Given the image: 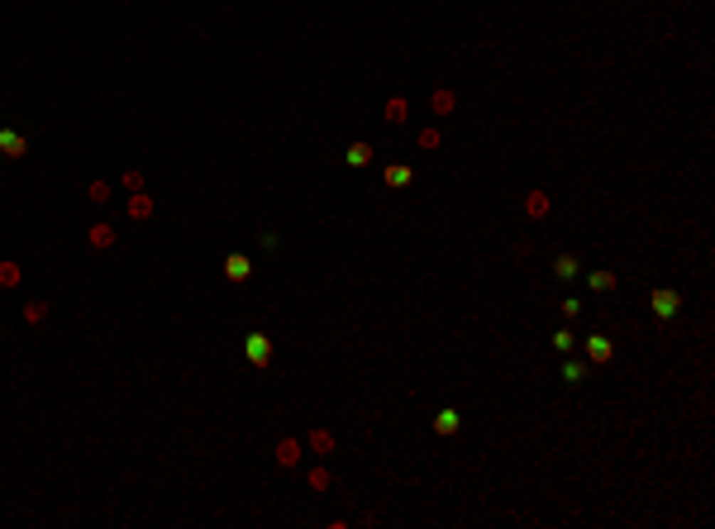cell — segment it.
I'll use <instances>...</instances> for the list:
<instances>
[{
  "instance_id": "obj_20",
  "label": "cell",
  "mask_w": 715,
  "mask_h": 529,
  "mask_svg": "<svg viewBox=\"0 0 715 529\" xmlns=\"http://www.w3.org/2000/svg\"><path fill=\"white\" fill-rule=\"evenodd\" d=\"M86 196H91V201H95V205H105V201H110V181H91V186H86Z\"/></svg>"
},
{
  "instance_id": "obj_22",
  "label": "cell",
  "mask_w": 715,
  "mask_h": 529,
  "mask_svg": "<svg viewBox=\"0 0 715 529\" xmlns=\"http://www.w3.org/2000/svg\"><path fill=\"white\" fill-rule=\"evenodd\" d=\"M582 372H587V368H582V363H572V358H568V363H563V382H572V386H577V382H582Z\"/></svg>"
},
{
  "instance_id": "obj_25",
  "label": "cell",
  "mask_w": 715,
  "mask_h": 529,
  "mask_svg": "<svg viewBox=\"0 0 715 529\" xmlns=\"http://www.w3.org/2000/svg\"><path fill=\"white\" fill-rule=\"evenodd\" d=\"M125 191H143V172H125Z\"/></svg>"
},
{
  "instance_id": "obj_14",
  "label": "cell",
  "mask_w": 715,
  "mask_h": 529,
  "mask_svg": "<svg viewBox=\"0 0 715 529\" xmlns=\"http://www.w3.org/2000/svg\"><path fill=\"white\" fill-rule=\"evenodd\" d=\"M19 282H24V267H19V262H0V291L19 287Z\"/></svg>"
},
{
  "instance_id": "obj_24",
  "label": "cell",
  "mask_w": 715,
  "mask_h": 529,
  "mask_svg": "<svg viewBox=\"0 0 715 529\" xmlns=\"http://www.w3.org/2000/svg\"><path fill=\"white\" fill-rule=\"evenodd\" d=\"M563 315H568V320H577V315H582V301H577V296H568V301H563Z\"/></svg>"
},
{
  "instance_id": "obj_11",
  "label": "cell",
  "mask_w": 715,
  "mask_h": 529,
  "mask_svg": "<svg viewBox=\"0 0 715 529\" xmlns=\"http://www.w3.org/2000/svg\"><path fill=\"white\" fill-rule=\"evenodd\" d=\"M344 162H349V167H367V162H372V144H363V139L349 144L344 148Z\"/></svg>"
},
{
  "instance_id": "obj_4",
  "label": "cell",
  "mask_w": 715,
  "mask_h": 529,
  "mask_svg": "<svg viewBox=\"0 0 715 529\" xmlns=\"http://www.w3.org/2000/svg\"><path fill=\"white\" fill-rule=\"evenodd\" d=\"M224 277H229V282H248V277H253V257L248 253H229L224 257Z\"/></svg>"
},
{
  "instance_id": "obj_12",
  "label": "cell",
  "mask_w": 715,
  "mask_h": 529,
  "mask_svg": "<svg viewBox=\"0 0 715 529\" xmlns=\"http://www.w3.org/2000/svg\"><path fill=\"white\" fill-rule=\"evenodd\" d=\"M524 215H529V220H544V215H549V191H529L524 196Z\"/></svg>"
},
{
  "instance_id": "obj_6",
  "label": "cell",
  "mask_w": 715,
  "mask_h": 529,
  "mask_svg": "<svg viewBox=\"0 0 715 529\" xmlns=\"http://www.w3.org/2000/svg\"><path fill=\"white\" fill-rule=\"evenodd\" d=\"M301 453H305L301 439H282L277 444V467H301Z\"/></svg>"
},
{
  "instance_id": "obj_9",
  "label": "cell",
  "mask_w": 715,
  "mask_h": 529,
  "mask_svg": "<svg viewBox=\"0 0 715 529\" xmlns=\"http://www.w3.org/2000/svg\"><path fill=\"white\" fill-rule=\"evenodd\" d=\"M129 220H153V196H148V191L129 196Z\"/></svg>"
},
{
  "instance_id": "obj_2",
  "label": "cell",
  "mask_w": 715,
  "mask_h": 529,
  "mask_svg": "<svg viewBox=\"0 0 715 529\" xmlns=\"http://www.w3.org/2000/svg\"><path fill=\"white\" fill-rule=\"evenodd\" d=\"M649 305H653V315H658V320H672V315H677V305H682V296H677L672 287H658L649 296Z\"/></svg>"
},
{
  "instance_id": "obj_1",
  "label": "cell",
  "mask_w": 715,
  "mask_h": 529,
  "mask_svg": "<svg viewBox=\"0 0 715 529\" xmlns=\"http://www.w3.org/2000/svg\"><path fill=\"white\" fill-rule=\"evenodd\" d=\"M243 358H248V368H268L272 363V338L263 334V329H248V334H243Z\"/></svg>"
},
{
  "instance_id": "obj_18",
  "label": "cell",
  "mask_w": 715,
  "mask_h": 529,
  "mask_svg": "<svg viewBox=\"0 0 715 529\" xmlns=\"http://www.w3.org/2000/svg\"><path fill=\"white\" fill-rule=\"evenodd\" d=\"M429 105H434V114H448L453 105H458V96H453V91H434V100H429Z\"/></svg>"
},
{
  "instance_id": "obj_5",
  "label": "cell",
  "mask_w": 715,
  "mask_h": 529,
  "mask_svg": "<svg viewBox=\"0 0 715 529\" xmlns=\"http://www.w3.org/2000/svg\"><path fill=\"white\" fill-rule=\"evenodd\" d=\"M86 243H91L95 253H105V248H115V225H105V220H95V225L86 229Z\"/></svg>"
},
{
  "instance_id": "obj_21",
  "label": "cell",
  "mask_w": 715,
  "mask_h": 529,
  "mask_svg": "<svg viewBox=\"0 0 715 529\" xmlns=\"http://www.w3.org/2000/svg\"><path fill=\"white\" fill-rule=\"evenodd\" d=\"M587 287H591V291H610V287H615V272H591Z\"/></svg>"
},
{
  "instance_id": "obj_8",
  "label": "cell",
  "mask_w": 715,
  "mask_h": 529,
  "mask_svg": "<svg viewBox=\"0 0 715 529\" xmlns=\"http://www.w3.org/2000/svg\"><path fill=\"white\" fill-rule=\"evenodd\" d=\"M458 424H462V415L453 410V405H444V410L434 415V434H444V439H448V434H458Z\"/></svg>"
},
{
  "instance_id": "obj_16",
  "label": "cell",
  "mask_w": 715,
  "mask_h": 529,
  "mask_svg": "<svg viewBox=\"0 0 715 529\" xmlns=\"http://www.w3.org/2000/svg\"><path fill=\"white\" fill-rule=\"evenodd\" d=\"M386 186H411V167H406V162L386 167Z\"/></svg>"
},
{
  "instance_id": "obj_27",
  "label": "cell",
  "mask_w": 715,
  "mask_h": 529,
  "mask_svg": "<svg viewBox=\"0 0 715 529\" xmlns=\"http://www.w3.org/2000/svg\"><path fill=\"white\" fill-rule=\"evenodd\" d=\"M258 243H263V253H272V248H277V243H282V239H277L272 229H263V239H258Z\"/></svg>"
},
{
  "instance_id": "obj_7",
  "label": "cell",
  "mask_w": 715,
  "mask_h": 529,
  "mask_svg": "<svg viewBox=\"0 0 715 529\" xmlns=\"http://www.w3.org/2000/svg\"><path fill=\"white\" fill-rule=\"evenodd\" d=\"M582 348H587V358H591V363H610V353H615L605 334H591V338H582Z\"/></svg>"
},
{
  "instance_id": "obj_23",
  "label": "cell",
  "mask_w": 715,
  "mask_h": 529,
  "mask_svg": "<svg viewBox=\"0 0 715 529\" xmlns=\"http://www.w3.org/2000/svg\"><path fill=\"white\" fill-rule=\"evenodd\" d=\"M572 343H577V338H572V329H558V334H554V348H558V353H572Z\"/></svg>"
},
{
  "instance_id": "obj_3",
  "label": "cell",
  "mask_w": 715,
  "mask_h": 529,
  "mask_svg": "<svg viewBox=\"0 0 715 529\" xmlns=\"http://www.w3.org/2000/svg\"><path fill=\"white\" fill-rule=\"evenodd\" d=\"M29 153V139L19 129H0V158H24Z\"/></svg>"
},
{
  "instance_id": "obj_17",
  "label": "cell",
  "mask_w": 715,
  "mask_h": 529,
  "mask_svg": "<svg viewBox=\"0 0 715 529\" xmlns=\"http://www.w3.org/2000/svg\"><path fill=\"white\" fill-rule=\"evenodd\" d=\"M386 124H406V100H401V96L386 100Z\"/></svg>"
},
{
  "instance_id": "obj_26",
  "label": "cell",
  "mask_w": 715,
  "mask_h": 529,
  "mask_svg": "<svg viewBox=\"0 0 715 529\" xmlns=\"http://www.w3.org/2000/svg\"><path fill=\"white\" fill-rule=\"evenodd\" d=\"M420 148H439V129H425V134H420Z\"/></svg>"
},
{
  "instance_id": "obj_13",
  "label": "cell",
  "mask_w": 715,
  "mask_h": 529,
  "mask_svg": "<svg viewBox=\"0 0 715 529\" xmlns=\"http://www.w3.org/2000/svg\"><path fill=\"white\" fill-rule=\"evenodd\" d=\"M305 444H310V453L329 458V453H334V434H329V429H310V439H305Z\"/></svg>"
},
{
  "instance_id": "obj_15",
  "label": "cell",
  "mask_w": 715,
  "mask_h": 529,
  "mask_svg": "<svg viewBox=\"0 0 715 529\" xmlns=\"http://www.w3.org/2000/svg\"><path fill=\"white\" fill-rule=\"evenodd\" d=\"M48 310H53L48 301H29V305H24V324H43V320H48Z\"/></svg>"
},
{
  "instance_id": "obj_10",
  "label": "cell",
  "mask_w": 715,
  "mask_h": 529,
  "mask_svg": "<svg viewBox=\"0 0 715 529\" xmlns=\"http://www.w3.org/2000/svg\"><path fill=\"white\" fill-rule=\"evenodd\" d=\"M577 272H582V262H577L572 253H558L554 257V277H558V282H572Z\"/></svg>"
},
{
  "instance_id": "obj_19",
  "label": "cell",
  "mask_w": 715,
  "mask_h": 529,
  "mask_svg": "<svg viewBox=\"0 0 715 529\" xmlns=\"http://www.w3.org/2000/svg\"><path fill=\"white\" fill-rule=\"evenodd\" d=\"M310 491H329V467H310Z\"/></svg>"
}]
</instances>
